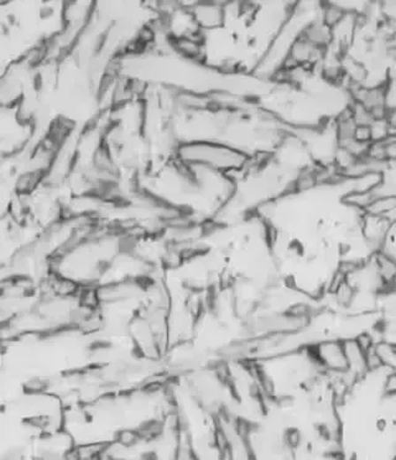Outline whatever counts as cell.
I'll use <instances>...</instances> for the list:
<instances>
[{
  "instance_id": "obj_1",
  "label": "cell",
  "mask_w": 396,
  "mask_h": 460,
  "mask_svg": "<svg viewBox=\"0 0 396 460\" xmlns=\"http://www.w3.org/2000/svg\"><path fill=\"white\" fill-rule=\"evenodd\" d=\"M318 368L324 374H340L346 372V360L343 341L328 338L308 347Z\"/></svg>"
},
{
  "instance_id": "obj_2",
  "label": "cell",
  "mask_w": 396,
  "mask_h": 460,
  "mask_svg": "<svg viewBox=\"0 0 396 460\" xmlns=\"http://www.w3.org/2000/svg\"><path fill=\"white\" fill-rule=\"evenodd\" d=\"M345 347L346 372L355 380L361 381L369 372L368 350L357 340L342 341Z\"/></svg>"
},
{
  "instance_id": "obj_3",
  "label": "cell",
  "mask_w": 396,
  "mask_h": 460,
  "mask_svg": "<svg viewBox=\"0 0 396 460\" xmlns=\"http://www.w3.org/2000/svg\"><path fill=\"white\" fill-rule=\"evenodd\" d=\"M192 17L198 25V27L213 30L221 27L225 23V11L218 5H196Z\"/></svg>"
},
{
  "instance_id": "obj_4",
  "label": "cell",
  "mask_w": 396,
  "mask_h": 460,
  "mask_svg": "<svg viewBox=\"0 0 396 460\" xmlns=\"http://www.w3.org/2000/svg\"><path fill=\"white\" fill-rule=\"evenodd\" d=\"M377 341H383L392 347H396V315L395 313H384L379 325L376 329Z\"/></svg>"
},
{
  "instance_id": "obj_5",
  "label": "cell",
  "mask_w": 396,
  "mask_h": 460,
  "mask_svg": "<svg viewBox=\"0 0 396 460\" xmlns=\"http://www.w3.org/2000/svg\"><path fill=\"white\" fill-rule=\"evenodd\" d=\"M374 356H376L380 368L386 370L389 372H396V347L377 341L371 348Z\"/></svg>"
},
{
  "instance_id": "obj_6",
  "label": "cell",
  "mask_w": 396,
  "mask_h": 460,
  "mask_svg": "<svg viewBox=\"0 0 396 460\" xmlns=\"http://www.w3.org/2000/svg\"><path fill=\"white\" fill-rule=\"evenodd\" d=\"M380 251L396 261V223H392V226H390L388 235H386L385 242H384Z\"/></svg>"
},
{
  "instance_id": "obj_7",
  "label": "cell",
  "mask_w": 396,
  "mask_h": 460,
  "mask_svg": "<svg viewBox=\"0 0 396 460\" xmlns=\"http://www.w3.org/2000/svg\"><path fill=\"white\" fill-rule=\"evenodd\" d=\"M390 460H396V452H395V455L392 456V459Z\"/></svg>"
}]
</instances>
